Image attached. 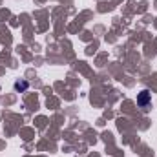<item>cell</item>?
Listing matches in <instances>:
<instances>
[{"label":"cell","mask_w":157,"mask_h":157,"mask_svg":"<svg viewBox=\"0 0 157 157\" xmlns=\"http://www.w3.org/2000/svg\"><path fill=\"white\" fill-rule=\"evenodd\" d=\"M150 101H152V93H150L148 90H143V91L137 95V104H139V106H143V108H144V106H148V104H150Z\"/></svg>","instance_id":"cell-1"},{"label":"cell","mask_w":157,"mask_h":157,"mask_svg":"<svg viewBox=\"0 0 157 157\" xmlns=\"http://www.w3.org/2000/svg\"><path fill=\"white\" fill-rule=\"evenodd\" d=\"M28 88H29V82H28V80H17V82H15V90L20 91V93L26 91Z\"/></svg>","instance_id":"cell-2"}]
</instances>
